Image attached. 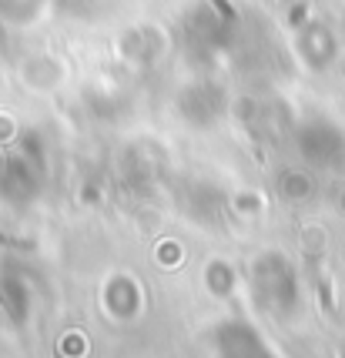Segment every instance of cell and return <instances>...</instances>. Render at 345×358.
Masks as SVG:
<instances>
[{"instance_id": "cell-1", "label": "cell", "mask_w": 345, "mask_h": 358, "mask_svg": "<svg viewBox=\"0 0 345 358\" xmlns=\"http://www.w3.org/2000/svg\"><path fill=\"white\" fill-rule=\"evenodd\" d=\"M298 148L305 161H312L318 168H335L345 157V134L329 121H309L298 134Z\"/></svg>"}, {"instance_id": "cell-2", "label": "cell", "mask_w": 345, "mask_h": 358, "mask_svg": "<svg viewBox=\"0 0 345 358\" xmlns=\"http://www.w3.org/2000/svg\"><path fill=\"white\" fill-rule=\"evenodd\" d=\"M37 187H41V168L27 155H14L0 161V194L3 198L24 201V198L37 194Z\"/></svg>"}]
</instances>
